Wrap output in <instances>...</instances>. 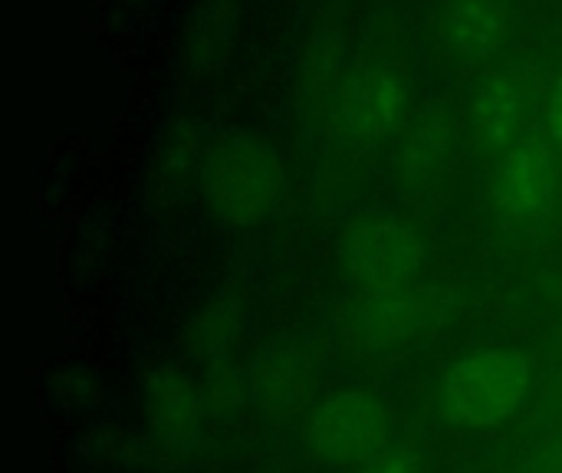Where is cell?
<instances>
[{
  "label": "cell",
  "mask_w": 562,
  "mask_h": 473,
  "mask_svg": "<svg viewBox=\"0 0 562 473\" xmlns=\"http://www.w3.org/2000/svg\"><path fill=\"white\" fill-rule=\"evenodd\" d=\"M530 392V362L517 352H477L461 359L445 382L448 412L471 428H494L517 415Z\"/></svg>",
  "instance_id": "6da1fadb"
},
{
  "label": "cell",
  "mask_w": 562,
  "mask_h": 473,
  "mask_svg": "<svg viewBox=\"0 0 562 473\" xmlns=\"http://www.w3.org/2000/svg\"><path fill=\"white\" fill-rule=\"evenodd\" d=\"M425 263L418 234L402 221H362L342 237V270L359 293L405 290Z\"/></svg>",
  "instance_id": "7a4b0ae2"
},
{
  "label": "cell",
  "mask_w": 562,
  "mask_h": 473,
  "mask_svg": "<svg viewBox=\"0 0 562 473\" xmlns=\"http://www.w3.org/2000/svg\"><path fill=\"white\" fill-rule=\"evenodd\" d=\"M283 191V171L270 148L257 142H234L221 151L214 174H211V194L231 224H257L263 221Z\"/></svg>",
  "instance_id": "3957f363"
},
{
  "label": "cell",
  "mask_w": 562,
  "mask_h": 473,
  "mask_svg": "<svg viewBox=\"0 0 562 473\" xmlns=\"http://www.w3.org/2000/svg\"><path fill=\"white\" fill-rule=\"evenodd\" d=\"M412 109V79L392 59L366 63L342 89L339 119L359 142H389L402 132Z\"/></svg>",
  "instance_id": "277c9868"
},
{
  "label": "cell",
  "mask_w": 562,
  "mask_h": 473,
  "mask_svg": "<svg viewBox=\"0 0 562 473\" xmlns=\"http://www.w3.org/2000/svg\"><path fill=\"white\" fill-rule=\"evenodd\" d=\"M385 412L379 408V402L366 398V395H336L326 398L306 421L303 428V441L306 448L333 464H352V461H366L369 454H375L385 441Z\"/></svg>",
  "instance_id": "5b68a950"
},
{
  "label": "cell",
  "mask_w": 562,
  "mask_h": 473,
  "mask_svg": "<svg viewBox=\"0 0 562 473\" xmlns=\"http://www.w3.org/2000/svg\"><path fill=\"white\" fill-rule=\"evenodd\" d=\"M510 30L507 0H441L438 33L441 43L461 59H484L497 53Z\"/></svg>",
  "instance_id": "8992f818"
},
{
  "label": "cell",
  "mask_w": 562,
  "mask_h": 473,
  "mask_svg": "<svg viewBox=\"0 0 562 473\" xmlns=\"http://www.w3.org/2000/svg\"><path fill=\"white\" fill-rule=\"evenodd\" d=\"M497 204L510 217H537L553 201V151L533 138L517 142L497 171Z\"/></svg>",
  "instance_id": "52a82bcc"
},
{
  "label": "cell",
  "mask_w": 562,
  "mask_h": 473,
  "mask_svg": "<svg viewBox=\"0 0 562 473\" xmlns=\"http://www.w3.org/2000/svg\"><path fill=\"white\" fill-rule=\"evenodd\" d=\"M530 105V92L514 76H494L477 95V128L491 145H517Z\"/></svg>",
  "instance_id": "ba28073f"
},
{
  "label": "cell",
  "mask_w": 562,
  "mask_h": 473,
  "mask_svg": "<svg viewBox=\"0 0 562 473\" xmlns=\"http://www.w3.org/2000/svg\"><path fill=\"white\" fill-rule=\"evenodd\" d=\"M148 402H151V425L161 438L175 444H191L198 438L201 412H198V395L188 385V379L165 369L161 375H155Z\"/></svg>",
  "instance_id": "9c48e42d"
},
{
  "label": "cell",
  "mask_w": 562,
  "mask_h": 473,
  "mask_svg": "<svg viewBox=\"0 0 562 473\" xmlns=\"http://www.w3.org/2000/svg\"><path fill=\"white\" fill-rule=\"evenodd\" d=\"M547 122H550V145H553V155L562 158V72L553 86V95H550V109H547Z\"/></svg>",
  "instance_id": "30bf717a"
},
{
  "label": "cell",
  "mask_w": 562,
  "mask_h": 473,
  "mask_svg": "<svg viewBox=\"0 0 562 473\" xmlns=\"http://www.w3.org/2000/svg\"><path fill=\"white\" fill-rule=\"evenodd\" d=\"M372 473H415V464L405 461V458H398V461H389L385 468H379V471Z\"/></svg>",
  "instance_id": "8fae6325"
}]
</instances>
